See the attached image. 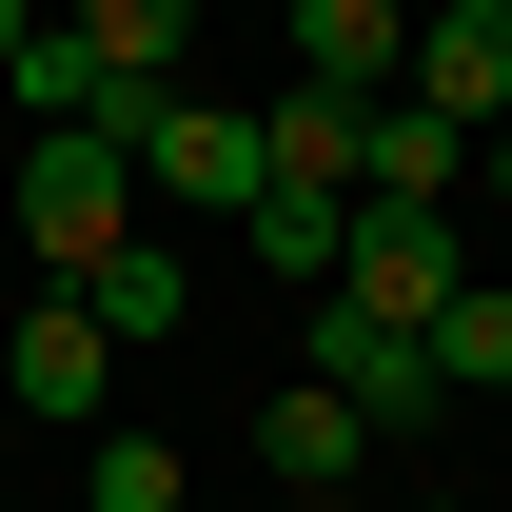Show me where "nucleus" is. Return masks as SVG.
<instances>
[{
  "instance_id": "obj_1",
  "label": "nucleus",
  "mask_w": 512,
  "mask_h": 512,
  "mask_svg": "<svg viewBox=\"0 0 512 512\" xmlns=\"http://www.w3.org/2000/svg\"><path fill=\"white\" fill-rule=\"evenodd\" d=\"M99 138H119V158L178 197V217H256V178H276L237 99H178V79H119V99H99Z\"/></svg>"
},
{
  "instance_id": "obj_2",
  "label": "nucleus",
  "mask_w": 512,
  "mask_h": 512,
  "mask_svg": "<svg viewBox=\"0 0 512 512\" xmlns=\"http://www.w3.org/2000/svg\"><path fill=\"white\" fill-rule=\"evenodd\" d=\"M20 237H40V276H60V296H79V276H99V256L138 237V158H119V138H99V119H60V138H40V158H20Z\"/></svg>"
},
{
  "instance_id": "obj_3",
  "label": "nucleus",
  "mask_w": 512,
  "mask_h": 512,
  "mask_svg": "<svg viewBox=\"0 0 512 512\" xmlns=\"http://www.w3.org/2000/svg\"><path fill=\"white\" fill-rule=\"evenodd\" d=\"M453 276H473V237H453L434 197H355V237H335V296H355V316L434 335V316H453Z\"/></svg>"
},
{
  "instance_id": "obj_4",
  "label": "nucleus",
  "mask_w": 512,
  "mask_h": 512,
  "mask_svg": "<svg viewBox=\"0 0 512 512\" xmlns=\"http://www.w3.org/2000/svg\"><path fill=\"white\" fill-rule=\"evenodd\" d=\"M316 394H355L375 434H414V414H453V375H434V335H394V316H355V296H316Z\"/></svg>"
},
{
  "instance_id": "obj_5",
  "label": "nucleus",
  "mask_w": 512,
  "mask_h": 512,
  "mask_svg": "<svg viewBox=\"0 0 512 512\" xmlns=\"http://www.w3.org/2000/svg\"><path fill=\"white\" fill-rule=\"evenodd\" d=\"M394 99H434V119H473V138H493V119H512V0H434Z\"/></svg>"
},
{
  "instance_id": "obj_6",
  "label": "nucleus",
  "mask_w": 512,
  "mask_h": 512,
  "mask_svg": "<svg viewBox=\"0 0 512 512\" xmlns=\"http://www.w3.org/2000/svg\"><path fill=\"white\" fill-rule=\"evenodd\" d=\"M276 40H296V79H335V99H394V79H414V0H276Z\"/></svg>"
},
{
  "instance_id": "obj_7",
  "label": "nucleus",
  "mask_w": 512,
  "mask_h": 512,
  "mask_svg": "<svg viewBox=\"0 0 512 512\" xmlns=\"http://www.w3.org/2000/svg\"><path fill=\"white\" fill-rule=\"evenodd\" d=\"M355 453H375V414H355V394H316V375L256 414V473H276L296 512H335V493H355Z\"/></svg>"
},
{
  "instance_id": "obj_8",
  "label": "nucleus",
  "mask_w": 512,
  "mask_h": 512,
  "mask_svg": "<svg viewBox=\"0 0 512 512\" xmlns=\"http://www.w3.org/2000/svg\"><path fill=\"white\" fill-rule=\"evenodd\" d=\"M99 355H119V335L79 316V296H40L20 355H0V414H79V434H99Z\"/></svg>"
},
{
  "instance_id": "obj_9",
  "label": "nucleus",
  "mask_w": 512,
  "mask_h": 512,
  "mask_svg": "<svg viewBox=\"0 0 512 512\" xmlns=\"http://www.w3.org/2000/svg\"><path fill=\"white\" fill-rule=\"evenodd\" d=\"M355 197H473V119H434V99H375V138H355Z\"/></svg>"
},
{
  "instance_id": "obj_10",
  "label": "nucleus",
  "mask_w": 512,
  "mask_h": 512,
  "mask_svg": "<svg viewBox=\"0 0 512 512\" xmlns=\"http://www.w3.org/2000/svg\"><path fill=\"white\" fill-rule=\"evenodd\" d=\"M79 316H99V335H119V355H138V335H178V316H197V276H178V256H158V237H119V256H99V276H79Z\"/></svg>"
},
{
  "instance_id": "obj_11",
  "label": "nucleus",
  "mask_w": 512,
  "mask_h": 512,
  "mask_svg": "<svg viewBox=\"0 0 512 512\" xmlns=\"http://www.w3.org/2000/svg\"><path fill=\"white\" fill-rule=\"evenodd\" d=\"M335 237H355V197H296V178H256V276H316V296H335Z\"/></svg>"
},
{
  "instance_id": "obj_12",
  "label": "nucleus",
  "mask_w": 512,
  "mask_h": 512,
  "mask_svg": "<svg viewBox=\"0 0 512 512\" xmlns=\"http://www.w3.org/2000/svg\"><path fill=\"white\" fill-rule=\"evenodd\" d=\"M434 375H453V394H512V276H453V316H434Z\"/></svg>"
},
{
  "instance_id": "obj_13",
  "label": "nucleus",
  "mask_w": 512,
  "mask_h": 512,
  "mask_svg": "<svg viewBox=\"0 0 512 512\" xmlns=\"http://www.w3.org/2000/svg\"><path fill=\"white\" fill-rule=\"evenodd\" d=\"M79 40H99V79H178L197 0H79Z\"/></svg>"
},
{
  "instance_id": "obj_14",
  "label": "nucleus",
  "mask_w": 512,
  "mask_h": 512,
  "mask_svg": "<svg viewBox=\"0 0 512 512\" xmlns=\"http://www.w3.org/2000/svg\"><path fill=\"white\" fill-rule=\"evenodd\" d=\"M99 512H178V453H158V434H99Z\"/></svg>"
},
{
  "instance_id": "obj_15",
  "label": "nucleus",
  "mask_w": 512,
  "mask_h": 512,
  "mask_svg": "<svg viewBox=\"0 0 512 512\" xmlns=\"http://www.w3.org/2000/svg\"><path fill=\"white\" fill-rule=\"evenodd\" d=\"M473 197H493V217H512V119H493V138H473Z\"/></svg>"
},
{
  "instance_id": "obj_16",
  "label": "nucleus",
  "mask_w": 512,
  "mask_h": 512,
  "mask_svg": "<svg viewBox=\"0 0 512 512\" xmlns=\"http://www.w3.org/2000/svg\"><path fill=\"white\" fill-rule=\"evenodd\" d=\"M20 40H40V0H0V60H20Z\"/></svg>"
},
{
  "instance_id": "obj_17",
  "label": "nucleus",
  "mask_w": 512,
  "mask_h": 512,
  "mask_svg": "<svg viewBox=\"0 0 512 512\" xmlns=\"http://www.w3.org/2000/svg\"><path fill=\"white\" fill-rule=\"evenodd\" d=\"M394 512H453V493H394Z\"/></svg>"
}]
</instances>
